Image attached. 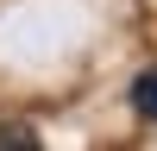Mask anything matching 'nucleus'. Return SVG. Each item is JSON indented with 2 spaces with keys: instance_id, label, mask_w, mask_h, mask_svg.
<instances>
[{
  "instance_id": "f257e3e1",
  "label": "nucleus",
  "mask_w": 157,
  "mask_h": 151,
  "mask_svg": "<svg viewBox=\"0 0 157 151\" xmlns=\"http://www.w3.org/2000/svg\"><path fill=\"white\" fill-rule=\"evenodd\" d=\"M132 107L145 113V120H157V69H145V76L132 82Z\"/></svg>"
},
{
  "instance_id": "f03ea898",
  "label": "nucleus",
  "mask_w": 157,
  "mask_h": 151,
  "mask_svg": "<svg viewBox=\"0 0 157 151\" xmlns=\"http://www.w3.org/2000/svg\"><path fill=\"white\" fill-rule=\"evenodd\" d=\"M13 145H19V151H32V145H38V138H32V132H25V126H0V151H13Z\"/></svg>"
}]
</instances>
